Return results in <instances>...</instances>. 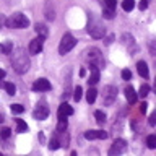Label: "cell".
Listing matches in <instances>:
<instances>
[{
  "instance_id": "1",
  "label": "cell",
  "mask_w": 156,
  "mask_h": 156,
  "mask_svg": "<svg viewBox=\"0 0 156 156\" xmlns=\"http://www.w3.org/2000/svg\"><path fill=\"white\" fill-rule=\"evenodd\" d=\"M12 65L15 68V72L20 73V75H23V73H26L29 70V57L26 54V49L23 47H18L16 51H12Z\"/></svg>"
},
{
  "instance_id": "2",
  "label": "cell",
  "mask_w": 156,
  "mask_h": 156,
  "mask_svg": "<svg viewBox=\"0 0 156 156\" xmlns=\"http://www.w3.org/2000/svg\"><path fill=\"white\" fill-rule=\"evenodd\" d=\"M5 24L7 28H13V29H23V28H28L29 26V20L26 15L23 13H13L5 20Z\"/></svg>"
},
{
  "instance_id": "3",
  "label": "cell",
  "mask_w": 156,
  "mask_h": 156,
  "mask_svg": "<svg viewBox=\"0 0 156 156\" xmlns=\"http://www.w3.org/2000/svg\"><path fill=\"white\" fill-rule=\"evenodd\" d=\"M88 33H90V36L94 37V39L104 37L106 29H104V26H102L101 20H98L94 16H90V21H88Z\"/></svg>"
},
{
  "instance_id": "4",
  "label": "cell",
  "mask_w": 156,
  "mask_h": 156,
  "mask_svg": "<svg viewBox=\"0 0 156 156\" xmlns=\"http://www.w3.org/2000/svg\"><path fill=\"white\" fill-rule=\"evenodd\" d=\"M76 44V39L72 36L70 33H65L60 39V44H58V52L62 54V55H65L67 52H70L73 47H75Z\"/></svg>"
},
{
  "instance_id": "5",
  "label": "cell",
  "mask_w": 156,
  "mask_h": 156,
  "mask_svg": "<svg viewBox=\"0 0 156 156\" xmlns=\"http://www.w3.org/2000/svg\"><path fill=\"white\" fill-rule=\"evenodd\" d=\"M88 58H90L91 65L98 67V68H99V70H101V68L106 65V62H104V57H102L101 51H99V49H96V47L90 49V52H88Z\"/></svg>"
},
{
  "instance_id": "6",
  "label": "cell",
  "mask_w": 156,
  "mask_h": 156,
  "mask_svg": "<svg viewBox=\"0 0 156 156\" xmlns=\"http://www.w3.org/2000/svg\"><path fill=\"white\" fill-rule=\"evenodd\" d=\"M117 99V88L115 86H106L104 93H102V104L104 106H112L114 101Z\"/></svg>"
},
{
  "instance_id": "7",
  "label": "cell",
  "mask_w": 156,
  "mask_h": 156,
  "mask_svg": "<svg viewBox=\"0 0 156 156\" xmlns=\"http://www.w3.org/2000/svg\"><path fill=\"white\" fill-rule=\"evenodd\" d=\"M44 39H46V37L37 36L36 39H33V41L29 42V46H28V52L31 54V55H36V54H39V52L42 51V47H44Z\"/></svg>"
},
{
  "instance_id": "8",
  "label": "cell",
  "mask_w": 156,
  "mask_h": 156,
  "mask_svg": "<svg viewBox=\"0 0 156 156\" xmlns=\"http://www.w3.org/2000/svg\"><path fill=\"white\" fill-rule=\"evenodd\" d=\"M47 115H49V107L46 106V102H39L33 112V117L37 120H44V119H47Z\"/></svg>"
},
{
  "instance_id": "9",
  "label": "cell",
  "mask_w": 156,
  "mask_h": 156,
  "mask_svg": "<svg viewBox=\"0 0 156 156\" xmlns=\"http://www.w3.org/2000/svg\"><path fill=\"white\" fill-rule=\"evenodd\" d=\"M125 148H127V141L119 138V140H115L114 143H112L111 150H109V154H120V153L125 151Z\"/></svg>"
},
{
  "instance_id": "10",
  "label": "cell",
  "mask_w": 156,
  "mask_h": 156,
  "mask_svg": "<svg viewBox=\"0 0 156 156\" xmlns=\"http://www.w3.org/2000/svg\"><path fill=\"white\" fill-rule=\"evenodd\" d=\"M85 138L86 140H106L107 133L104 130H88L85 132Z\"/></svg>"
},
{
  "instance_id": "11",
  "label": "cell",
  "mask_w": 156,
  "mask_h": 156,
  "mask_svg": "<svg viewBox=\"0 0 156 156\" xmlns=\"http://www.w3.org/2000/svg\"><path fill=\"white\" fill-rule=\"evenodd\" d=\"M51 88H52V85L49 83V80H46V78H39V80H36L33 85L34 91H49Z\"/></svg>"
},
{
  "instance_id": "12",
  "label": "cell",
  "mask_w": 156,
  "mask_h": 156,
  "mask_svg": "<svg viewBox=\"0 0 156 156\" xmlns=\"http://www.w3.org/2000/svg\"><path fill=\"white\" fill-rule=\"evenodd\" d=\"M90 70H91V73H90V78H88V83H90V86H94L96 83L99 81V68L91 65Z\"/></svg>"
},
{
  "instance_id": "13",
  "label": "cell",
  "mask_w": 156,
  "mask_h": 156,
  "mask_svg": "<svg viewBox=\"0 0 156 156\" xmlns=\"http://www.w3.org/2000/svg\"><path fill=\"white\" fill-rule=\"evenodd\" d=\"M73 114V107L68 106L67 102H62L60 106H58V117H68Z\"/></svg>"
},
{
  "instance_id": "14",
  "label": "cell",
  "mask_w": 156,
  "mask_h": 156,
  "mask_svg": "<svg viewBox=\"0 0 156 156\" xmlns=\"http://www.w3.org/2000/svg\"><path fill=\"white\" fill-rule=\"evenodd\" d=\"M136 70H138L140 73V76H143V78H148L150 76V72H148V65L143 62V60H140L138 63H136Z\"/></svg>"
},
{
  "instance_id": "15",
  "label": "cell",
  "mask_w": 156,
  "mask_h": 156,
  "mask_svg": "<svg viewBox=\"0 0 156 156\" xmlns=\"http://www.w3.org/2000/svg\"><path fill=\"white\" fill-rule=\"evenodd\" d=\"M125 98H127V101H129L130 104H133V102L136 101V93H135V90L132 86L125 88Z\"/></svg>"
},
{
  "instance_id": "16",
  "label": "cell",
  "mask_w": 156,
  "mask_h": 156,
  "mask_svg": "<svg viewBox=\"0 0 156 156\" xmlns=\"http://www.w3.org/2000/svg\"><path fill=\"white\" fill-rule=\"evenodd\" d=\"M34 29H36V33L39 34V36H42V37H47V34H49V29L46 24H42V23H37L36 26H34Z\"/></svg>"
},
{
  "instance_id": "17",
  "label": "cell",
  "mask_w": 156,
  "mask_h": 156,
  "mask_svg": "<svg viewBox=\"0 0 156 156\" xmlns=\"http://www.w3.org/2000/svg\"><path fill=\"white\" fill-rule=\"evenodd\" d=\"M68 127V122H67V117H58V124H57V132L58 133H63Z\"/></svg>"
},
{
  "instance_id": "18",
  "label": "cell",
  "mask_w": 156,
  "mask_h": 156,
  "mask_svg": "<svg viewBox=\"0 0 156 156\" xmlns=\"http://www.w3.org/2000/svg\"><path fill=\"white\" fill-rule=\"evenodd\" d=\"M96 96H98V91L94 88H90V90L86 91V101L90 102V104H93V102L96 101Z\"/></svg>"
},
{
  "instance_id": "19",
  "label": "cell",
  "mask_w": 156,
  "mask_h": 156,
  "mask_svg": "<svg viewBox=\"0 0 156 156\" xmlns=\"http://www.w3.org/2000/svg\"><path fill=\"white\" fill-rule=\"evenodd\" d=\"M0 51H2L3 54H12V51H13V42H12V41H5L2 46H0Z\"/></svg>"
},
{
  "instance_id": "20",
  "label": "cell",
  "mask_w": 156,
  "mask_h": 156,
  "mask_svg": "<svg viewBox=\"0 0 156 156\" xmlns=\"http://www.w3.org/2000/svg\"><path fill=\"white\" fill-rule=\"evenodd\" d=\"M28 130V125L23 119H16V132L18 133H23V132Z\"/></svg>"
},
{
  "instance_id": "21",
  "label": "cell",
  "mask_w": 156,
  "mask_h": 156,
  "mask_svg": "<svg viewBox=\"0 0 156 156\" xmlns=\"http://www.w3.org/2000/svg\"><path fill=\"white\" fill-rule=\"evenodd\" d=\"M46 18L49 21H52L54 18H55V13H54V8H51V2L46 3Z\"/></svg>"
},
{
  "instance_id": "22",
  "label": "cell",
  "mask_w": 156,
  "mask_h": 156,
  "mask_svg": "<svg viewBox=\"0 0 156 156\" xmlns=\"http://www.w3.org/2000/svg\"><path fill=\"white\" fill-rule=\"evenodd\" d=\"M135 7V0H124L122 2V8L125 10V12H132Z\"/></svg>"
},
{
  "instance_id": "23",
  "label": "cell",
  "mask_w": 156,
  "mask_h": 156,
  "mask_svg": "<svg viewBox=\"0 0 156 156\" xmlns=\"http://www.w3.org/2000/svg\"><path fill=\"white\" fill-rule=\"evenodd\" d=\"M94 117H96V120H98V124L99 125H104V122H106V114L102 111H96L94 112Z\"/></svg>"
},
{
  "instance_id": "24",
  "label": "cell",
  "mask_w": 156,
  "mask_h": 156,
  "mask_svg": "<svg viewBox=\"0 0 156 156\" xmlns=\"http://www.w3.org/2000/svg\"><path fill=\"white\" fill-rule=\"evenodd\" d=\"M81 96H83V90H81V86H76V88H73V99H75L76 102L81 99Z\"/></svg>"
},
{
  "instance_id": "25",
  "label": "cell",
  "mask_w": 156,
  "mask_h": 156,
  "mask_svg": "<svg viewBox=\"0 0 156 156\" xmlns=\"http://www.w3.org/2000/svg\"><path fill=\"white\" fill-rule=\"evenodd\" d=\"M102 15H104V18L107 20H112L114 18V8H109V7H104V10H102Z\"/></svg>"
},
{
  "instance_id": "26",
  "label": "cell",
  "mask_w": 156,
  "mask_h": 156,
  "mask_svg": "<svg viewBox=\"0 0 156 156\" xmlns=\"http://www.w3.org/2000/svg\"><path fill=\"white\" fill-rule=\"evenodd\" d=\"M146 145H148V148L154 150L156 148V135H148V138H146Z\"/></svg>"
},
{
  "instance_id": "27",
  "label": "cell",
  "mask_w": 156,
  "mask_h": 156,
  "mask_svg": "<svg viewBox=\"0 0 156 156\" xmlns=\"http://www.w3.org/2000/svg\"><path fill=\"white\" fill-rule=\"evenodd\" d=\"M3 88H5V91H7L8 94H12V96L15 94V93H16V86H15L13 83H5Z\"/></svg>"
},
{
  "instance_id": "28",
  "label": "cell",
  "mask_w": 156,
  "mask_h": 156,
  "mask_svg": "<svg viewBox=\"0 0 156 156\" xmlns=\"http://www.w3.org/2000/svg\"><path fill=\"white\" fill-rule=\"evenodd\" d=\"M58 146H60V141H58L57 135H55V136H52V138H51V141H49V148H51V150H57Z\"/></svg>"
},
{
  "instance_id": "29",
  "label": "cell",
  "mask_w": 156,
  "mask_h": 156,
  "mask_svg": "<svg viewBox=\"0 0 156 156\" xmlns=\"http://www.w3.org/2000/svg\"><path fill=\"white\" fill-rule=\"evenodd\" d=\"M148 93H150V86L148 85H141L140 86V93H138L140 98H146V96H148Z\"/></svg>"
},
{
  "instance_id": "30",
  "label": "cell",
  "mask_w": 156,
  "mask_h": 156,
  "mask_svg": "<svg viewBox=\"0 0 156 156\" xmlns=\"http://www.w3.org/2000/svg\"><path fill=\"white\" fill-rule=\"evenodd\" d=\"M23 111H24V107L21 104H12V112L13 114H21Z\"/></svg>"
},
{
  "instance_id": "31",
  "label": "cell",
  "mask_w": 156,
  "mask_h": 156,
  "mask_svg": "<svg viewBox=\"0 0 156 156\" xmlns=\"http://www.w3.org/2000/svg\"><path fill=\"white\" fill-rule=\"evenodd\" d=\"M10 135H12V130H10L8 127H5V129L0 132V138H8Z\"/></svg>"
},
{
  "instance_id": "32",
  "label": "cell",
  "mask_w": 156,
  "mask_h": 156,
  "mask_svg": "<svg viewBox=\"0 0 156 156\" xmlns=\"http://www.w3.org/2000/svg\"><path fill=\"white\" fill-rule=\"evenodd\" d=\"M122 78H124L125 81L132 80V72H130V70H127V68H125V70H122Z\"/></svg>"
},
{
  "instance_id": "33",
  "label": "cell",
  "mask_w": 156,
  "mask_h": 156,
  "mask_svg": "<svg viewBox=\"0 0 156 156\" xmlns=\"http://www.w3.org/2000/svg\"><path fill=\"white\" fill-rule=\"evenodd\" d=\"M115 2H117V0H104V7L115 8Z\"/></svg>"
},
{
  "instance_id": "34",
  "label": "cell",
  "mask_w": 156,
  "mask_h": 156,
  "mask_svg": "<svg viewBox=\"0 0 156 156\" xmlns=\"http://www.w3.org/2000/svg\"><path fill=\"white\" fill-rule=\"evenodd\" d=\"M150 125H151V127L156 125V112H153V114L150 115Z\"/></svg>"
},
{
  "instance_id": "35",
  "label": "cell",
  "mask_w": 156,
  "mask_h": 156,
  "mask_svg": "<svg viewBox=\"0 0 156 156\" xmlns=\"http://www.w3.org/2000/svg\"><path fill=\"white\" fill-rule=\"evenodd\" d=\"M148 2H150V0H141L140 5H138L140 10H146V8H148Z\"/></svg>"
},
{
  "instance_id": "36",
  "label": "cell",
  "mask_w": 156,
  "mask_h": 156,
  "mask_svg": "<svg viewBox=\"0 0 156 156\" xmlns=\"http://www.w3.org/2000/svg\"><path fill=\"white\" fill-rule=\"evenodd\" d=\"M146 106H148L146 102H141V104H140V112H141V114H145V112H146Z\"/></svg>"
},
{
  "instance_id": "37",
  "label": "cell",
  "mask_w": 156,
  "mask_h": 156,
  "mask_svg": "<svg viewBox=\"0 0 156 156\" xmlns=\"http://www.w3.org/2000/svg\"><path fill=\"white\" fill-rule=\"evenodd\" d=\"M112 41H114V36H109V37H107V41H106V44H111Z\"/></svg>"
},
{
  "instance_id": "38",
  "label": "cell",
  "mask_w": 156,
  "mask_h": 156,
  "mask_svg": "<svg viewBox=\"0 0 156 156\" xmlns=\"http://www.w3.org/2000/svg\"><path fill=\"white\" fill-rule=\"evenodd\" d=\"M3 76H5V70H2V68H0V80H2Z\"/></svg>"
},
{
  "instance_id": "39",
  "label": "cell",
  "mask_w": 156,
  "mask_h": 156,
  "mask_svg": "<svg viewBox=\"0 0 156 156\" xmlns=\"http://www.w3.org/2000/svg\"><path fill=\"white\" fill-rule=\"evenodd\" d=\"M2 122H3V115L0 114V124H2Z\"/></svg>"
}]
</instances>
